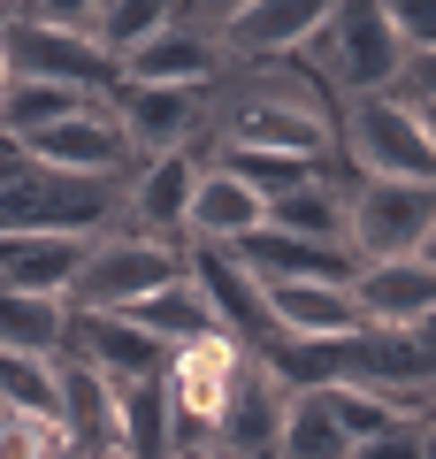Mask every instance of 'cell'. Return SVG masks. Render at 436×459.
<instances>
[{"label":"cell","instance_id":"6da1fadb","mask_svg":"<svg viewBox=\"0 0 436 459\" xmlns=\"http://www.w3.org/2000/svg\"><path fill=\"white\" fill-rule=\"evenodd\" d=\"M299 62L329 84L337 108L344 100H383L398 84V69H405V47L390 31V0H337Z\"/></svg>","mask_w":436,"mask_h":459},{"label":"cell","instance_id":"7a4b0ae2","mask_svg":"<svg viewBox=\"0 0 436 459\" xmlns=\"http://www.w3.org/2000/svg\"><path fill=\"white\" fill-rule=\"evenodd\" d=\"M0 69L31 84H69V92H115V69L84 47L69 0H23L0 8Z\"/></svg>","mask_w":436,"mask_h":459},{"label":"cell","instance_id":"3957f363","mask_svg":"<svg viewBox=\"0 0 436 459\" xmlns=\"http://www.w3.org/2000/svg\"><path fill=\"white\" fill-rule=\"evenodd\" d=\"M184 253L192 246H153V238H138V230L115 222V230H100L92 246H84L62 307L69 314H123V307H138V299H153L161 283H177Z\"/></svg>","mask_w":436,"mask_h":459},{"label":"cell","instance_id":"277c9868","mask_svg":"<svg viewBox=\"0 0 436 459\" xmlns=\"http://www.w3.org/2000/svg\"><path fill=\"white\" fill-rule=\"evenodd\" d=\"M429 230H436V184H383V177L344 184V246H353L360 268L421 261Z\"/></svg>","mask_w":436,"mask_h":459},{"label":"cell","instance_id":"5b68a950","mask_svg":"<svg viewBox=\"0 0 436 459\" xmlns=\"http://www.w3.org/2000/svg\"><path fill=\"white\" fill-rule=\"evenodd\" d=\"M337 161L353 177H383V184H436V153L421 138L414 108L398 100H344L337 108Z\"/></svg>","mask_w":436,"mask_h":459},{"label":"cell","instance_id":"8992f818","mask_svg":"<svg viewBox=\"0 0 436 459\" xmlns=\"http://www.w3.org/2000/svg\"><path fill=\"white\" fill-rule=\"evenodd\" d=\"M245 368V344L238 337H199L184 352H169L161 368V391H169V413H177V444H214V421L230 406V383Z\"/></svg>","mask_w":436,"mask_h":459},{"label":"cell","instance_id":"52a82bcc","mask_svg":"<svg viewBox=\"0 0 436 459\" xmlns=\"http://www.w3.org/2000/svg\"><path fill=\"white\" fill-rule=\"evenodd\" d=\"M322 0H230L222 16V62L230 69H268V62H299L322 31Z\"/></svg>","mask_w":436,"mask_h":459},{"label":"cell","instance_id":"ba28073f","mask_svg":"<svg viewBox=\"0 0 436 459\" xmlns=\"http://www.w3.org/2000/svg\"><path fill=\"white\" fill-rule=\"evenodd\" d=\"M214 92V84H207ZM207 92H169V84H115V123H123L130 153L138 161H161V153H199L207 138ZM207 161V153H199Z\"/></svg>","mask_w":436,"mask_h":459},{"label":"cell","instance_id":"9c48e42d","mask_svg":"<svg viewBox=\"0 0 436 459\" xmlns=\"http://www.w3.org/2000/svg\"><path fill=\"white\" fill-rule=\"evenodd\" d=\"M184 276H192V291L207 299L214 329H222V337H238L245 352H260V344L275 337L268 291H260V276H253V268H245L230 246H192V253H184Z\"/></svg>","mask_w":436,"mask_h":459},{"label":"cell","instance_id":"30bf717a","mask_svg":"<svg viewBox=\"0 0 436 459\" xmlns=\"http://www.w3.org/2000/svg\"><path fill=\"white\" fill-rule=\"evenodd\" d=\"M199 153H161L138 161L123 184V230L153 238V246H184V214H192V184H199Z\"/></svg>","mask_w":436,"mask_h":459},{"label":"cell","instance_id":"8fae6325","mask_svg":"<svg viewBox=\"0 0 436 459\" xmlns=\"http://www.w3.org/2000/svg\"><path fill=\"white\" fill-rule=\"evenodd\" d=\"M62 352H69V360H84L100 383H153L169 368V352L145 337L130 314H69Z\"/></svg>","mask_w":436,"mask_h":459},{"label":"cell","instance_id":"7c38bea8","mask_svg":"<svg viewBox=\"0 0 436 459\" xmlns=\"http://www.w3.org/2000/svg\"><path fill=\"white\" fill-rule=\"evenodd\" d=\"M283 406H291V391L245 352L238 383H230V406H222V421H214V452H222V459H275Z\"/></svg>","mask_w":436,"mask_h":459},{"label":"cell","instance_id":"4fadbf2b","mask_svg":"<svg viewBox=\"0 0 436 459\" xmlns=\"http://www.w3.org/2000/svg\"><path fill=\"white\" fill-rule=\"evenodd\" d=\"M230 253L260 283H337V291H353V276H360V261L344 246H307V238H283V230H253Z\"/></svg>","mask_w":436,"mask_h":459},{"label":"cell","instance_id":"5bb4252c","mask_svg":"<svg viewBox=\"0 0 436 459\" xmlns=\"http://www.w3.org/2000/svg\"><path fill=\"white\" fill-rule=\"evenodd\" d=\"M353 307L368 329H414L421 314H436V268L429 261H375L353 276Z\"/></svg>","mask_w":436,"mask_h":459},{"label":"cell","instance_id":"9a60e30c","mask_svg":"<svg viewBox=\"0 0 436 459\" xmlns=\"http://www.w3.org/2000/svg\"><path fill=\"white\" fill-rule=\"evenodd\" d=\"M92 238H47V230H0V291L62 299Z\"/></svg>","mask_w":436,"mask_h":459},{"label":"cell","instance_id":"2e32d148","mask_svg":"<svg viewBox=\"0 0 436 459\" xmlns=\"http://www.w3.org/2000/svg\"><path fill=\"white\" fill-rule=\"evenodd\" d=\"M344 184H353V169L329 161L322 177H307L299 192L268 199L260 230H283V238H307V246H344ZM344 253H353V246H344Z\"/></svg>","mask_w":436,"mask_h":459},{"label":"cell","instance_id":"e0dca14e","mask_svg":"<svg viewBox=\"0 0 436 459\" xmlns=\"http://www.w3.org/2000/svg\"><path fill=\"white\" fill-rule=\"evenodd\" d=\"M260 291H268L275 337L322 344V337H353V329H368L360 307H353V291H337V283H260Z\"/></svg>","mask_w":436,"mask_h":459},{"label":"cell","instance_id":"ac0fdd59","mask_svg":"<svg viewBox=\"0 0 436 459\" xmlns=\"http://www.w3.org/2000/svg\"><path fill=\"white\" fill-rule=\"evenodd\" d=\"M260 199L245 192L238 177H222V169H199L192 184V214H184V246H238V238H253L260 230Z\"/></svg>","mask_w":436,"mask_h":459},{"label":"cell","instance_id":"d6986e66","mask_svg":"<svg viewBox=\"0 0 436 459\" xmlns=\"http://www.w3.org/2000/svg\"><path fill=\"white\" fill-rule=\"evenodd\" d=\"M161 23H169V0H77V31L108 69H123Z\"/></svg>","mask_w":436,"mask_h":459},{"label":"cell","instance_id":"ffe728a7","mask_svg":"<svg viewBox=\"0 0 436 459\" xmlns=\"http://www.w3.org/2000/svg\"><path fill=\"white\" fill-rule=\"evenodd\" d=\"M108 92H69V84H31V77H8L0 84V138H39L54 131V123H69V115H92Z\"/></svg>","mask_w":436,"mask_h":459},{"label":"cell","instance_id":"44dd1931","mask_svg":"<svg viewBox=\"0 0 436 459\" xmlns=\"http://www.w3.org/2000/svg\"><path fill=\"white\" fill-rule=\"evenodd\" d=\"M115 444L130 459H169L177 452V413H169L161 376L153 383H115Z\"/></svg>","mask_w":436,"mask_h":459},{"label":"cell","instance_id":"7402d4cb","mask_svg":"<svg viewBox=\"0 0 436 459\" xmlns=\"http://www.w3.org/2000/svg\"><path fill=\"white\" fill-rule=\"evenodd\" d=\"M130 322L145 329V337L161 344V352H184V344H199V337H214V314H207V299L192 291V276H177V283H161L153 299H138V307H123Z\"/></svg>","mask_w":436,"mask_h":459},{"label":"cell","instance_id":"603a6c76","mask_svg":"<svg viewBox=\"0 0 436 459\" xmlns=\"http://www.w3.org/2000/svg\"><path fill=\"white\" fill-rule=\"evenodd\" d=\"M54 383H62V437L69 444H92V437H115V383H100L84 360L54 352Z\"/></svg>","mask_w":436,"mask_h":459},{"label":"cell","instance_id":"cb8c5ba5","mask_svg":"<svg viewBox=\"0 0 436 459\" xmlns=\"http://www.w3.org/2000/svg\"><path fill=\"white\" fill-rule=\"evenodd\" d=\"M62 329H69L62 299L0 291V352H39V360H54V352H62Z\"/></svg>","mask_w":436,"mask_h":459},{"label":"cell","instance_id":"d4e9b609","mask_svg":"<svg viewBox=\"0 0 436 459\" xmlns=\"http://www.w3.org/2000/svg\"><path fill=\"white\" fill-rule=\"evenodd\" d=\"M0 413H23V421H54L62 429L54 360H39V352H0Z\"/></svg>","mask_w":436,"mask_h":459},{"label":"cell","instance_id":"484cf974","mask_svg":"<svg viewBox=\"0 0 436 459\" xmlns=\"http://www.w3.org/2000/svg\"><path fill=\"white\" fill-rule=\"evenodd\" d=\"M344 429L329 421V398L322 391H291L283 406V437H275V459H344Z\"/></svg>","mask_w":436,"mask_h":459},{"label":"cell","instance_id":"4316f807","mask_svg":"<svg viewBox=\"0 0 436 459\" xmlns=\"http://www.w3.org/2000/svg\"><path fill=\"white\" fill-rule=\"evenodd\" d=\"M0 459H69V437L54 421H23V413H0Z\"/></svg>","mask_w":436,"mask_h":459},{"label":"cell","instance_id":"83f0119b","mask_svg":"<svg viewBox=\"0 0 436 459\" xmlns=\"http://www.w3.org/2000/svg\"><path fill=\"white\" fill-rule=\"evenodd\" d=\"M390 31L405 54H436V0H390Z\"/></svg>","mask_w":436,"mask_h":459},{"label":"cell","instance_id":"f1b7e54d","mask_svg":"<svg viewBox=\"0 0 436 459\" xmlns=\"http://www.w3.org/2000/svg\"><path fill=\"white\" fill-rule=\"evenodd\" d=\"M390 100L429 108V100H436V54H405V69H398V84H390Z\"/></svg>","mask_w":436,"mask_h":459},{"label":"cell","instance_id":"f546056e","mask_svg":"<svg viewBox=\"0 0 436 459\" xmlns=\"http://www.w3.org/2000/svg\"><path fill=\"white\" fill-rule=\"evenodd\" d=\"M429 452V429H390V437H368V444H353L344 459H421Z\"/></svg>","mask_w":436,"mask_h":459},{"label":"cell","instance_id":"4dcf8cb0","mask_svg":"<svg viewBox=\"0 0 436 459\" xmlns=\"http://www.w3.org/2000/svg\"><path fill=\"white\" fill-rule=\"evenodd\" d=\"M398 108H405V100H398ZM414 123H421V138H429V153H436V100H429V108H414Z\"/></svg>","mask_w":436,"mask_h":459},{"label":"cell","instance_id":"1f68e13d","mask_svg":"<svg viewBox=\"0 0 436 459\" xmlns=\"http://www.w3.org/2000/svg\"><path fill=\"white\" fill-rule=\"evenodd\" d=\"M169 459H222V452H214V444H177Z\"/></svg>","mask_w":436,"mask_h":459},{"label":"cell","instance_id":"d6a6232c","mask_svg":"<svg viewBox=\"0 0 436 459\" xmlns=\"http://www.w3.org/2000/svg\"><path fill=\"white\" fill-rule=\"evenodd\" d=\"M421 261H429V268H436V230H429V238H421Z\"/></svg>","mask_w":436,"mask_h":459},{"label":"cell","instance_id":"836d02e7","mask_svg":"<svg viewBox=\"0 0 436 459\" xmlns=\"http://www.w3.org/2000/svg\"><path fill=\"white\" fill-rule=\"evenodd\" d=\"M429 429H436V391H429Z\"/></svg>","mask_w":436,"mask_h":459},{"label":"cell","instance_id":"e575fe53","mask_svg":"<svg viewBox=\"0 0 436 459\" xmlns=\"http://www.w3.org/2000/svg\"><path fill=\"white\" fill-rule=\"evenodd\" d=\"M0 84H8V69H0Z\"/></svg>","mask_w":436,"mask_h":459}]
</instances>
